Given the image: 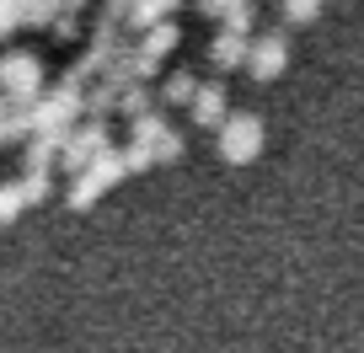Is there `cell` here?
Wrapping results in <instances>:
<instances>
[{"label": "cell", "mask_w": 364, "mask_h": 353, "mask_svg": "<svg viewBox=\"0 0 364 353\" xmlns=\"http://www.w3.org/2000/svg\"><path fill=\"white\" fill-rule=\"evenodd\" d=\"M0 97L6 102H38L43 97V59L33 48H11L0 59Z\"/></svg>", "instance_id": "obj_1"}, {"label": "cell", "mask_w": 364, "mask_h": 353, "mask_svg": "<svg viewBox=\"0 0 364 353\" xmlns=\"http://www.w3.org/2000/svg\"><path fill=\"white\" fill-rule=\"evenodd\" d=\"M107 150H113V145H107V118H86L80 129H70V134H65L59 161H65V171H75V177H80V171H86L97 156H107Z\"/></svg>", "instance_id": "obj_2"}, {"label": "cell", "mask_w": 364, "mask_h": 353, "mask_svg": "<svg viewBox=\"0 0 364 353\" xmlns=\"http://www.w3.org/2000/svg\"><path fill=\"white\" fill-rule=\"evenodd\" d=\"M124 177V156L118 150H107V156H97L86 171H80L75 183H70V209H86V204H97V198L107 193V188Z\"/></svg>", "instance_id": "obj_3"}, {"label": "cell", "mask_w": 364, "mask_h": 353, "mask_svg": "<svg viewBox=\"0 0 364 353\" xmlns=\"http://www.w3.org/2000/svg\"><path fill=\"white\" fill-rule=\"evenodd\" d=\"M262 150V118L257 113H230L225 129H220V156L230 161V166H241V161H252Z\"/></svg>", "instance_id": "obj_4"}, {"label": "cell", "mask_w": 364, "mask_h": 353, "mask_svg": "<svg viewBox=\"0 0 364 353\" xmlns=\"http://www.w3.org/2000/svg\"><path fill=\"white\" fill-rule=\"evenodd\" d=\"M284 65H289V38L284 33L252 38V48H247V75L252 80H279V75H284Z\"/></svg>", "instance_id": "obj_5"}, {"label": "cell", "mask_w": 364, "mask_h": 353, "mask_svg": "<svg viewBox=\"0 0 364 353\" xmlns=\"http://www.w3.org/2000/svg\"><path fill=\"white\" fill-rule=\"evenodd\" d=\"M225 86H220V80H198V97H193V102H188V113H193V124L198 129H215V134H220V129H225V118H230V102H225Z\"/></svg>", "instance_id": "obj_6"}, {"label": "cell", "mask_w": 364, "mask_h": 353, "mask_svg": "<svg viewBox=\"0 0 364 353\" xmlns=\"http://www.w3.org/2000/svg\"><path fill=\"white\" fill-rule=\"evenodd\" d=\"M247 48H252V38L225 33V27H220L215 43H209V65H215V70H236V65H247Z\"/></svg>", "instance_id": "obj_7"}, {"label": "cell", "mask_w": 364, "mask_h": 353, "mask_svg": "<svg viewBox=\"0 0 364 353\" xmlns=\"http://www.w3.org/2000/svg\"><path fill=\"white\" fill-rule=\"evenodd\" d=\"M156 97H161V107H188L198 97V75H193V70H171V75L161 80Z\"/></svg>", "instance_id": "obj_8"}, {"label": "cell", "mask_w": 364, "mask_h": 353, "mask_svg": "<svg viewBox=\"0 0 364 353\" xmlns=\"http://www.w3.org/2000/svg\"><path fill=\"white\" fill-rule=\"evenodd\" d=\"M59 0H16V22L22 27H54Z\"/></svg>", "instance_id": "obj_9"}, {"label": "cell", "mask_w": 364, "mask_h": 353, "mask_svg": "<svg viewBox=\"0 0 364 353\" xmlns=\"http://www.w3.org/2000/svg\"><path fill=\"white\" fill-rule=\"evenodd\" d=\"M150 102H156V92H150L145 80H134V86H124V92H118V113H124V118H145Z\"/></svg>", "instance_id": "obj_10"}, {"label": "cell", "mask_w": 364, "mask_h": 353, "mask_svg": "<svg viewBox=\"0 0 364 353\" xmlns=\"http://www.w3.org/2000/svg\"><path fill=\"white\" fill-rule=\"evenodd\" d=\"M118 107V86L113 80H97V86H86V113L91 118H107Z\"/></svg>", "instance_id": "obj_11"}, {"label": "cell", "mask_w": 364, "mask_h": 353, "mask_svg": "<svg viewBox=\"0 0 364 353\" xmlns=\"http://www.w3.org/2000/svg\"><path fill=\"white\" fill-rule=\"evenodd\" d=\"M220 22H225V33H241V38H252V22H257V6H252V0H236V6H230V11L220 16Z\"/></svg>", "instance_id": "obj_12"}, {"label": "cell", "mask_w": 364, "mask_h": 353, "mask_svg": "<svg viewBox=\"0 0 364 353\" xmlns=\"http://www.w3.org/2000/svg\"><path fill=\"white\" fill-rule=\"evenodd\" d=\"M279 16H284L289 27H306V22H316V16H321V0H284Z\"/></svg>", "instance_id": "obj_13"}, {"label": "cell", "mask_w": 364, "mask_h": 353, "mask_svg": "<svg viewBox=\"0 0 364 353\" xmlns=\"http://www.w3.org/2000/svg\"><path fill=\"white\" fill-rule=\"evenodd\" d=\"M27 209V193H22V183H6L0 188V225H11L16 214Z\"/></svg>", "instance_id": "obj_14"}, {"label": "cell", "mask_w": 364, "mask_h": 353, "mask_svg": "<svg viewBox=\"0 0 364 353\" xmlns=\"http://www.w3.org/2000/svg\"><path fill=\"white\" fill-rule=\"evenodd\" d=\"M48 188H54V171H43V166L22 177V193H27V204H43V198H48Z\"/></svg>", "instance_id": "obj_15"}, {"label": "cell", "mask_w": 364, "mask_h": 353, "mask_svg": "<svg viewBox=\"0 0 364 353\" xmlns=\"http://www.w3.org/2000/svg\"><path fill=\"white\" fill-rule=\"evenodd\" d=\"M161 134H166V118H161V113H145V118H134V139H139V145H156Z\"/></svg>", "instance_id": "obj_16"}, {"label": "cell", "mask_w": 364, "mask_h": 353, "mask_svg": "<svg viewBox=\"0 0 364 353\" xmlns=\"http://www.w3.org/2000/svg\"><path fill=\"white\" fill-rule=\"evenodd\" d=\"M150 150H156V161H177V156H182V134H177V129H166Z\"/></svg>", "instance_id": "obj_17"}, {"label": "cell", "mask_w": 364, "mask_h": 353, "mask_svg": "<svg viewBox=\"0 0 364 353\" xmlns=\"http://www.w3.org/2000/svg\"><path fill=\"white\" fill-rule=\"evenodd\" d=\"M150 161H156V150H150V145H139V139L124 150V171H145Z\"/></svg>", "instance_id": "obj_18"}, {"label": "cell", "mask_w": 364, "mask_h": 353, "mask_svg": "<svg viewBox=\"0 0 364 353\" xmlns=\"http://www.w3.org/2000/svg\"><path fill=\"white\" fill-rule=\"evenodd\" d=\"M54 38H75V11H59L54 16Z\"/></svg>", "instance_id": "obj_19"}, {"label": "cell", "mask_w": 364, "mask_h": 353, "mask_svg": "<svg viewBox=\"0 0 364 353\" xmlns=\"http://www.w3.org/2000/svg\"><path fill=\"white\" fill-rule=\"evenodd\" d=\"M230 6H236V0H198V11H204V16H225Z\"/></svg>", "instance_id": "obj_20"}, {"label": "cell", "mask_w": 364, "mask_h": 353, "mask_svg": "<svg viewBox=\"0 0 364 353\" xmlns=\"http://www.w3.org/2000/svg\"><path fill=\"white\" fill-rule=\"evenodd\" d=\"M6 113H11V102L0 97V145H6Z\"/></svg>", "instance_id": "obj_21"}]
</instances>
